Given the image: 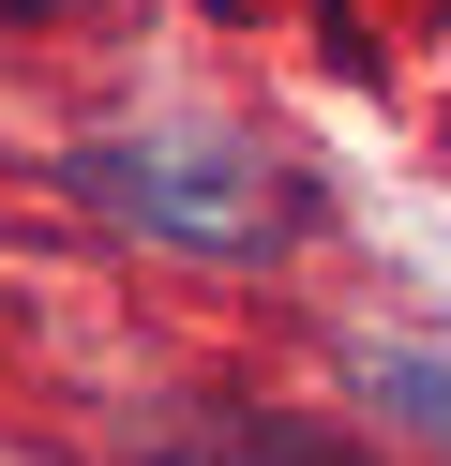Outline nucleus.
<instances>
[{
  "mask_svg": "<svg viewBox=\"0 0 451 466\" xmlns=\"http://www.w3.org/2000/svg\"><path fill=\"white\" fill-rule=\"evenodd\" d=\"M150 466H361V451H331L316 421H256V406H226V421L150 436Z\"/></svg>",
  "mask_w": 451,
  "mask_h": 466,
  "instance_id": "nucleus-1",
  "label": "nucleus"
},
{
  "mask_svg": "<svg viewBox=\"0 0 451 466\" xmlns=\"http://www.w3.org/2000/svg\"><path fill=\"white\" fill-rule=\"evenodd\" d=\"M361 376H376V406H406V421H436V436H451V361H436V346H376Z\"/></svg>",
  "mask_w": 451,
  "mask_h": 466,
  "instance_id": "nucleus-2",
  "label": "nucleus"
}]
</instances>
